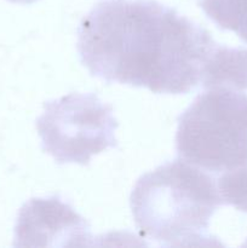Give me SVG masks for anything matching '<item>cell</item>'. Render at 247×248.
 Wrapping results in <instances>:
<instances>
[{
  "mask_svg": "<svg viewBox=\"0 0 247 248\" xmlns=\"http://www.w3.org/2000/svg\"><path fill=\"white\" fill-rule=\"evenodd\" d=\"M217 43L210 31L155 0L99 2L77 28L90 74L154 93H188Z\"/></svg>",
  "mask_w": 247,
  "mask_h": 248,
  "instance_id": "obj_1",
  "label": "cell"
},
{
  "mask_svg": "<svg viewBox=\"0 0 247 248\" xmlns=\"http://www.w3.org/2000/svg\"><path fill=\"white\" fill-rule=\"evenodd\" d=\"M140 234L162 246L203 245L212 216L223 205L210 174L183 159L143 174L131 194Z\"/></svg>",
  "mask_w": 247,
  "mask_h": 248,
  "instance_id": "obj_2",
  "label": "cell"
},
{
  "mask_svg": "<svg viewBox=\"0 0 247 248\" xmlns=\"http://www.w3.org/2000/svg\"><path fill=\"white\" fill-rule=\"evenodd\" d=\"M179 157L206 171H229L247 160V96L208 87L178 120Z\"/></svg>",
  "mask_w": 247,
  "mask_h": 248,
  "instance_id": "obj_3",
  "label": "cell"
},
{
  "mask_svg": "<svg viewBox=\"0 0 247 248\" xmlns=\"http://www.w3.org/2000/svg\"><path fill=\"white\" fill-rule=\"evenodd\" d=\"M113 113V107L93 93H69L47 102L36 120L43 150L57 164L87 165L93 155L118 145Z\"/></svg>",
  "mask_w": 247,
  "mask_h": 248,
  "instance_id": "obj_4",
  "label": "cell"
},
{
  "mask_svg": "<svg viewBox=\"0 0 247 248\" xmlns=\"http://www.w3.org/2000/svg\"><path fill=\"white\" fill-rule=\"evenodd\" d=\"M90 227L68 203L56 196L34 198L19 210L16 247H74L92 245Z\"/></svg>",
  "mask_w": 247,
  "mask_h": 248,
  "instance_id": "obj_5",
  "label": "cell"
},
{
  "mask_svg": "<svg viewBox=\"0 0 247 248\" xmlns=\"http://www.w3.org/2000/svg\"><path fill=\"white\" fill-rule=\"evenodd\" d=\"M202 86L225 87L247 96V48L216 45L202 70Z\"/></svg>",
  "mask_w": 247,
  "mask_h": 248,
  "instance_id": "obj_6",
  "label": "cell"
},
{
  "mask_svg": "<svg viewBox=\"0 0 247 248\" xmlns=\"http://www.w3.org/2000/svg\"><path fill=\"white\" fill-rule=\"evenodd\" d=\"M200 7L219 28L247 44V0H200Z\"/></svg>",
  "mask_w": 247,
  "mask_h": 248,
  "instance_id": "obj_7",
  "label": "cell"
},
{
  "mask_svg": "<svg viewBox=\"0 0 247 248\" xmlns=\"http://www.w3.org/2000/svg\"><path fill=\"white\" fill-rule=\"evenodd\" d=\"M217 186L223 203L247 215V160L240 166L223 172Z\"/></svg>",
  "mask_w": 247,
  "mask_h": 248,
  "instance_id": "obj_8",
  "label": "cell"
},
{
  "mask_svg": "<svg viewBox=\"0 0 247 248\" xmlns=\"http://www.w3.org/2000/svg\"><path fill=\"white\" fill-rule=\"evenodd\" d=\"M7 1L15 2V4H23V5H29V4H33V2L38 1V0H7Z\"/></svg>",
  "mask_w": 247,
  "mask_h": 248,
  "instance_id": "obj_9",
  "label": "cell"
}]
</instances>
